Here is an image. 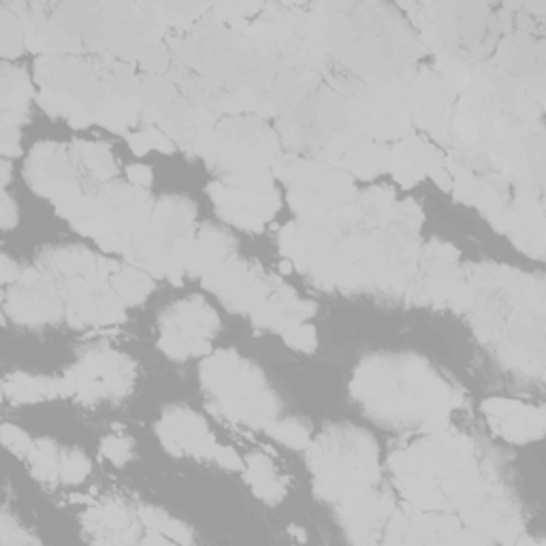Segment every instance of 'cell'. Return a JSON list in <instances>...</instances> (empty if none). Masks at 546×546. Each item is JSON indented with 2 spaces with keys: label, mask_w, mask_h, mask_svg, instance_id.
Listing matches in <instances>:
<instances>
[{
  "label": "cell",
  "mask_w": 546,
  "mask_h": 546,
  "mask_svg": "<svg viewBox=\"0 0 546 546\" xmlns=\"http://www.w3.org/2000/svg\"><path fill=\"white\" fill-rule=\"evenodd\" d=\"M350 391L365 414L391 429L421 425L431 412L463 406V395L419 357L367 359L352 378Z\"/></svg>",
  "instance_id": "1"
},
{
  "label": "cell",
  "mask_w": 546,
  "mask_h": 546,
  "mask_svg": "<svg viewBox=\"0 0 546 546\" xmlns=\"http://www.w3.org/2000/svg\"><path fill=\"white\" fill-rule=\"evenodd\" d=\"M305 451L314 474V493L320 500L342 504L348 497L378 485V446L361 429L333 427L310 442Z\"/></svg>",
  "instance_id": "2"
},
{
  "label": "cell",
  "mask_w": 546,
  "mask_h": 546,
  "mask_svg": "<svg viewBox=\"0 0 546 546\" xmlns=\"http://www.w3.org/2000/svg\"><path fill=\"white\" fill-rule=\"evenodd\" d=\"M201 384L210 393V408L233 423L269 427L280 412V401L263 372L250 361L222 350L201 363Z\"/></svg>",
  "instance_id": "3"
},
{
  "label": "cell",
  "mask_w": 546,
  "mask_h": 546,
  "mask_svg": "<svg viewBox=\"0 0 546 546\" xmlns=\"http://www.w3.org/2000/svg\"><path fill=\"white\" fill-rule=\"evenodd\" d=\"M220 331L218 314L199 297L178 301L160 318L158 348L173 361L207 357L210 340Z\"/></svg>",
  "instance_id": "4"
},
{
  "label": "cell",
  "mask_w": 546,
  "mask_h": 546,
  "mask_svg": "<svg viewBox=\"0 0 546 546\" xmlns=\"http://www.w3.org/2000/svg\"><path fill=\"white\" fill-rule=\"evenodd\" d=\"M210 197L222 220L252 233H261L280 210V197L273 184H246L224 178V182L210 186Z\"/></svg>",
  "instance_id": "5"
},
{
  "label": "cell",
  "mask_w": 546,
  "mask_h": 546,
  "mask_svg": "<svg viewBox=\"0 0 546 546\" xmlns=\"http://www.w3.org/2000/svg\"><path fill=\"white\" fill-rule=\"evenodd\" d=\"M77 171L79 169L69 148L43 141L30 150L26 180L32 190L60 207L84 195Z\"/></svg>",
  "instance_id": "6"
},
{
  "label": "cell",
  "mask_w": 546,
  "mask_h": 546,
  "mask_svg": "<svg viewBox=\"0 0 546 546\" xmlns=\"http://www.w3.org/2000/svg\"><path fill=\"white\" fill-rule=\"evenodd\" d=\"M3 297L5 314L15 323L43 325L54 323L62 312L60 297L52 282V273L45 269H24Z\"/></svg>",
  "instance_id": "7"
},
{
  "label": "cell",
  "mask_w": 546,
  "mask_h": 546,
  "mask_svg": "<svg viewBox=\"0 0 546 546\" xmlns=\"http://www.w3.org/2000/svg\"><path fill=\"white\" fill-rule=\"evenodd\" d=\"M156 436L165 451L173 457H195L212 459L216 457L220 444L214 433L203 421V416L190 408L173 406L163 412V419L156 423Z\"/></svg>",
  "instance_id": "8"
},
{
  "label": "cell",
  "mask_w": 546,
  "mask_h": 546,
  "mask_svg": "<svg viewBox=\"0 0 546 546\" xmlns=\"http://www.w3.org/2000/svg\"><path fill=\"white\" fill-rule=\"evenodd\" d=\"M483 414L497 436L510 444H527L540 440L544 433V410L517 399L491 397L483 401Z\"/></svg>",
  "instance_id": "9"
},
{
  "label": "cell",
  "mask_w": 546,
  "mask_h": 546,
  "mask_svg": "<svg viewBox=\"0 0 546 546\" xmlns=\"http://www.w3.org/2000/svg\"><path fill=\"white\" fill-rule=\"evenodd\" d=\"M444 165V156L438 148L419 135L399 139L391 148V173L401 188H414L429 173Z\"/></svg>",
  "instance_id": "10"
},
{
  "label": "cell",
  "mask_w": 546,
  "mask_h": 546,
  "mask_svg": "<svg viewBox=\"0 0 546 546\" xmlns=\"http://www.w3.org/2000/svg\"><path fill=\"white\" fill-rule=\"evenodd\" d=\"M141 521L122 500H107L86 515V529H90L96 544H131L139 542Z\"/></svg>",
  "instance_id": "11"
},
{
  "label": "cell",
  "mask_w": 546,
  "mask_h": 546,
  "mask_svg": "<svg viewBox=\"0 0 546 546\" xmlns=\"http://www.w3.org/2000/svg\"><path fill=\"white\" fill-rule=\"evenodd\" d=\"M197 218L195 203L180 197H163L154 203L148 233L156 242L171 246L175 239L190 233L192 222Z\"/></svg>",
  "instance_id": "12"
},
{
  "label": "cell",
  "mask_w": 546,
  "mask_h": 546,
  "mask_svg": "<svg viewBox=\"0 0 546 546\" xmlns=\"http://www.w3.org/2000/svg\"><path fill=\"white\" fill-rule=\"evenodd\" d=\"M337 167L344 169L352 180H374L391 169V148L372 139H359L342 154Z\"/></svg>",
  "instance_id": "13"
},
{
  "label": "cell",
  "mask_w": 546,
  "mask_h": 546,
  "mask_svg": "<svg viewBox=\"0 0 546 546\" xmlns=\"http://www.w3.org/2000/svg\"><path fill=\"white\" fill-rule=\"evenodd\" d=\"M0 84H3V99H0V105H3V122L0 124L20 126L28 122L30 103L32 99H37L30 77L20 69L3 64V79H0Z\"/></svg>",
  "instance_id": "14"
},
{
  "label": "cell",
  "mask_w": 546,
  "mask_h": 546,
  "mask_svg": "<svg viewBox=\"0 0 546 546\" xmlns=\"http://www.w3.org/2000/svg\"><path fill=\"white\" fill-rule=\"evenodd\" d=\"M246 483L252 487V493L267 504H278L286 495V480L276 474L271 459L261 453L246 457Z\"/></svg>",
  "instance_id": "15"
},
{
  "label": "cell",
  "mask_w": 546,
  "mask_h": 546,
  "mask_svg": "<svg viewBox=\"0 0 546 546\" xmlns=\"http://www.w3.org/2000/svg\"><path fill=\"white\" fill-rule=\"evenodd\" d=\"M79 171H86L92 180L109 184L116 178L118 167L111 150L99 141H75L69 148Z\"/></svg>",
  "instance_id": "16"
},
{
  "label": "cell",
  "mask_w": 546,
  "mask_h": 546,
  "mask_svg": "<svg viewBox=\"0 0 546 546\" xmlns=\"http://www.w3.org/2000/svg\"><path fill=\"white\" fill-rule=\"evenodd\" d=\"M3 393L9 401H13V404H37V401L60 395V380L28 374H11L3 382Z\"/></svg>",
  "instance_id": "17"
},
{
  "label": "cell",
  "mask_w": 546,
  "mask_h": 546,
  "mask_svg": "<svg viewBox=\"0 0 546 546\" xmlns=\"http://www.w3.org/2000/svg\"><path fill=\"white\" fill-rule=\"evenodd\" d=\"M111 288L118 293V297L124 301L126 308L133 305H141L154 291V282L148 271H139L137 267H124L118 269L109 280Z\"/></svg>",
  "instance_id": "18"
},
{
  "label": "cell",
  "mask_w": 546,
  "mask_h": 546,
  "mask_svg": "<svg viewBox=\"0 0 546 546\" xmlns=\"http://www.w3.org/2000/svg\"><path fill=\"white\" fill-rule=\"evenodd\" d=\"M26 459H28L32 476L41 480V483H56V480L60 478L62 453L58 451L54 442L50 440L32 442Z\"/></svg>",
  "instance_id": "19"
},
{
  "label": "cell",
  "mask_w": 546,
  "mask_h": 546,
  "mask_svg": "<svg viewBox=\"0 0 546 546\" xmlns=\"http://www.w3.org/2000/svg\"><path fill=\"white\" fill-rule=\"evenodd\" d=\"M137 517L141 525L146 527V532H160L165 534L171 542H180V544L192 542V532L188 529V525L169 517L163 510H158L154 506H139Z\"/></svg>",
  "instance_id": "20"
},
{
  "label": "cell",
  "mask_w": 546,
  "mask_h": 546,
  "mask_svg": "<svg viewBox=\"0 0 546 546\" xmlns=\"http://www.w3.org/2000/svg\"><path fill=\"white\" fill-rule=\"evenodd\" d=\"M269 436L273 440H278L280 444L288 448H297V451H303V448L310 446V429L303 421L299 419H284V421H273L269 427Z\"/></svg>",
  "instance_id": "21"
},
{
  "label": "cell",
  "mask_w": 546,
  "mask_h": 546,
  "mask_svg": "<svg viewBox=\"0 0 546 546\" xmlns=\"http://www.w3.org/2000/svg\"><path fill=\"white\" fill-rule=\"evenodd\" d=\"M90 474V461L84 453L79 451H64L60 461V478L67 485H79L84 483L86 476Z\"/></svg>",
  "instance_id": "22"
},
{
  "label": "cell",
  "mask_w": 546,
  "mask_h": 546,
  "mask_svg": "<svg viewBox=\"0 0 546 546\" xmlns=\"http://www.w3.org/2000/svg\"><path fill=\"white\" fill-rule=\"evenodd\" d=\"M282 337L288 346L299 350V352H314V348L318 346L316 329L308 323H297V325L286 327L282 331Z\"/></svg>",
  "instance_id": "23"
},
{
  "label": "cell",
  "mask_w": 546,
  "mask_h": 546,
  "mask_svg": "<svg viewBox=\"0 0 546 546\" xmlns=\"http://www.w3.org/2000/svg\"><path fill=\"white\" fill-rule=\"evenodd\" d=\"M101 455L116 465H124L133 457V440L124 436H109L101 442Z\"/></svg>",
  "instance_id": "24"
},
{
  "label": "cell",
  "mask_w": 546,
  "mask_h": 546,
  "mask_svg": "<svg viewBox=\"0 0 546 546\" xmlns=\"http://www.w3.org/2000/svg\"><path fill=\"white\" fill-rule=\"evenodd\" d=\"M139 64H141V69H146L150 75L165 73L169 69L167 47L160 45V43L148 47V50L139 56Z\"/></svg>",
  "instance_id": "25"
},
{
  "label": "cell",
  "mask_w": 546,
  "mask_h": 546,
  "mask_svg": "<svg viewBox=\"0 0 546 546\" xmlns=\"http://www.w3.org/2000/svg\"><path fill=\"white\" fill-rule=\"evenodd\" d=\"M3 444L7 451H11L13 455L18 457H26L30 446H32V440L28 438V433L22 431L20 427L15 425H3Z\"/></svg>",
  "instance_id": "26"
},
{
  "label": "cell",
  "mask_w": 546,
  "mask_h": 546,
  "mask_svg": "<svg viewBox=\"0 0 546 546\" xmlns=\"http://www.w3.org/2000/svg\"><path fill=\"white\" fill-rule=\"evenodd\" d=\"M0 542L13 546V544H32L37 542V538H32L26 534V529H20L18 523H15L9 515L3 517V523H0Z\"/></svg>",
  "instance_id": "27"
},
{
  "label": "cell",
  "mask_w": 546,
  "mask_h": 546,
  "mask_svg": "<svg viewBox=\"0 0 546 546\" xmlns=\"http://www.w3.org/2000/svg\"><path fill=\"white\" fill-rule=\"evenodd\" d=\"M146 137H148V143H150V150H156L160 154H171L175 150L173 139L165 131H160L158 126H148L146 128Z\"/></svg>",
  "instance_id": "28"
},
{
  "label": "cell",
  "mask_w": 546,
  "mask_h": 546,
  "mask_svg": "<svg viewBox=\"0 0 546 546\" xmlns=\"http://www.w3.org/2000/svg\"><path fill=\"white\" fill-rule=\"evenodd\" d=\"M214 461H216L218 465H222L224 470H231V472L244 470V461L239 459V455L233 451L231 446H222V444H220V448H218V453H216Z\"/></svg>",
  "instance_id": "29"
},
{
  "label": "cell",
  "mask_w": 546,
  "mask_h": 546,
  "mask_svg": "<svg viewBox=\"0 0 546 546\" xmlns=\"http://www.w3.org/2000/svg\"><path fill=\"white\" fill-rule=\"evenodd\" d=\"M126 175H128V182H131L133 186L146 188V190L152 186V180H154L150 167L146 165H131L126 169Z\"/></svg>",
  "instance_id": "30"
},
{
  "label": "cell",
  "mask_w": 546,
  "mask_h": 546,
  "mask_svg": "<svg viewBox=\"0 0 546 546\" xmlns=\"http://www.w3.org/2000/svg\"><path fill=\"white\" fill-rule=\"evenodd\" d=\"M0 212H3V229L9 231L13 229L15 224H18V205L13 203L11 195L5 190V195H3V205H0Z\"/></svg>",
  "instance_id": "31"
},
{
  "label": "cell",
  "mask_w": 546,
  "mask_h": 546,
  "mask_svg": "<svg viewBox=\"0 0 546 546\" xmlns=\"http://www.w3.org/2000/svg\"><path fill=\"white\" fill-rule=\"evenodd\" d=\"M126 143H128V148H131V152H133L135 156H146V154L150 152V143H148L146 131L126 135Z\"/></svg>",
  "instance_id": "32"
},
{
  "label": "cell",
  "mask_w": 546,
  "mask_h": 546,
  "mask_svg": "<svg viewBox=\"0 0 546 546\" xmlns=\"http://www.w3.org/2000/svg\"><path fill=\"white\" fill-rule=\"evenodd\" d=\"M18 278H20L18 265L11 263V259L5 254V256H3V282H5V284H11V282H15Z\"/></svg>",
  "instance_id": "33"
},
{
  "label": "cell",
  "mask_w": 546,
  "mask_h": 546,
  "mask_svg": "<svg viewBox=\"0 0 546 546\" xmlns=\"http://www.w3.org/2000/svg\"><path fill=\"white\" fill-rule=\"evenodd\" d=\"M9 180H11V163L7 158H3V184L7 186Z\"/></svg>",
  "instance_id": "34"
},
{
  "label": "cell",
  "mask_w": 546,
  "mask_h": 546,
  "mask_svg": "<svg viewBox=\"0 0 546 546\" xmlns=\"http://www.w3.org/2000/svg\"><path fill=\"white\" fill-rule=\"evenodd\" d=\"M295 269V265L291 263V261H288V259H284L282 263H280V271H282V276H288V273H291Z\"/></svg>",
  "instance_id": "35"
}]
</instances>
